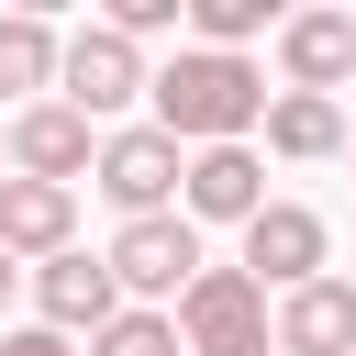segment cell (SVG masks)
<instances>
[{"instance_id":"6da1fadb","label":"cell","mask_w":356,"mask_h":356,"mask_svg":"<svg viewBox=\"0 0 356 356\" xmlns=\"http://www.w3.org/2000/svg\"><path fill=\"white\" fill-rule=\"evenodd\" d=\"M145 100H156V134H178V145L200 156V145H245V134L267 122V100H278V89H267V67H256V56L178 44V56L156 67V89H145Z\"/></svg>"},{"instance_id":"7a4b0ae2","label":"cell","mask_w":356,"mask_h":356,"mask_svg":"<svg viewBox=\"0 0 356 356\" xmlns=\"http://www.w3.org/2000/svg\"><path fill=\"white\" fill-rule=\"evenodd\" d=\"M178 345L189 356H267L278 345V312H267V289L245 267H200L178 289Z\"/></svg>"},{"instance_id":"3957f363","label":"cell","mask_w":356,"mask_h":356,"mask_svg":"<svg viewBox=\"0 0 356 356\" xmlns=\"http://www.w3.org/2000/svg\"><path fill=\"white\" fill-rule=\"evenodd\" d=\"M145 89H156V67H145L134 33H111V22H78V33H67V56H56V100H67L78 122H111V111L145 100Z\"/></svg>"},{"instance_id":"277c9868","label":"cell","mask_w":356,"mask_h":356,"mask_svg":"<svg viewBox=\"0 0 356 356\" xmlns=\"http://www.w3.org/2000/svg\"><path fill=\"white\" fill-rule=\"evenodd\" d=\"M178 178H189V145L178 134H156V122H122V134H100V200L122 211V222H145V211H178Z\"/></svg>"},{"instance_id":"5b68a950","label":"cell","mask_w":356,"mask_h":356,"mask_svg":"<svg viewBox=\"0 0 356 356\" xmlns=\"http://www.w3.org/2000/svg\"><path fill=\"white\" fill-rule=\"evenodd\" d=\"M100 256H111V278H122V289H134L145 312H167V300H178V289H189V278L211 267V256H200V222H189V211H145V222H122V234H111Z\"/></svg>"},{"instance_id":"8992f818","label":"cell","mask_w":356,"mask_h":356,"mask_svg":"<svg viewBox=\"0 0 356 356\" xmlns=\"http://www.w3.org/2000/svg\"><path fill=\"white\" fill-rule=\"evenodd\" d=\"M323 256H334V234H323V211H312V200H267V211L245 222V278H256V289H278V300H289V289H312V278H323Z\"/></svg>"},{"instance_id":"52a82bcc","label":"cell","mask_w":356,"mask_h":356,"mask_svg":"<svg viewBox=\"0 0 356 356\" xmlns=\"http://www.w3.org/2000/svg\"><path fill=\"white\" fill-rule=\"evenodd\" d=\"M89 167H100V122H78L67 100H33V111H11V178L78 189Z\"/></svg>"},{"instance_id":"ba28073f","label":"cell","mask_w":356,"mask_h":356,"mask_svg":"<svg viewBox=\"0 0 356 356\" xmlns=\"http://www.w3.org/2000/svg\"><path fill=\"white\" fill-rule=\"evenodd\" d=\"M178 211H189V222H234V234H245V222L267 211V167H256V145H200V156H189V178H178Z\"/></svg>"},{"instance_id":"9c48e42d","label":"cell","mask_w":356,"mask_h":356,"mask_svg":"<svg viewBox=\"0 0 356 356\" xmlns=\"http://www.w3.org/2000/svg\"><path fill=\"white\" fill-rule=\"evenodd\" d=\"M33 312H44V334H100L111 312H122V278H111V256H44L33 267Z\"/></svg>"},{"instance_id":"30bf717a","label":"cell","mask_w":356,"mask_h":356,"mask_svg":"<svg viewBox=\"0 0 356 356\" xmlns=\"http://www.w3.org/2000/svg\"><path fill=\"white\" fill-rule=\"evenodd\" d=\"M278 78L312 89V100H334L356 78V11H289L278 22Z\"/></svg>"},{"instance_id":"8fae6325","label":"cell","mask_w":356,"mask_h":356,"mask_svg":"<svg viewBox=\"0 0 356 356\" xmlns=\"http://www.w3.org/2000/svg\"><path fill=\"white\" fill-rule=\"evenodd\" d=\"M67 234H78V189H44V178H0V245L11 256H67Z\"/></svg>"},{"instance_id":"7c38bea8","label":"cell","mask_w":356,"mask_h":356,"mask_svg":"<svg viewBox=\"0 0 356 356\" xmlns=\"http://www.w3.org/2000/svg\"><path fill=\"white\" fill-rule=\"evenodd\" d=\"M278 356H356V289L345 278H312L278 300Z\"/></svg>"},{"instance_id":"4fadbf2b","label":"cell","mask_w":356,"mask_h":356,"mask_svg":"<svg viewBox=\"0 0 356 356\" xmlns=\"http://www.w3.org/2000/svg\"><path fill=\"white\" fill-rule=\"evenodd\" d=\"M56 56H67V33L44 22V11H0V100H56Z\"/></svg>"},{"instance_id":"5bb4252c","label":"cell","mask_w":356,"mask_h":356,"mask_svg":"<svg viewBox=\"0 0 356 356\" xmlns=\"http://www.w3.org/2000/svg\"><path fill=\"white\" fill-rule=\"evenodd\" d=\"M267 156H289V167L345 156V111H334V100H312V89H278V100H267Z\"/></svg>"},{"instance_id":"9a60e30c","label":"cell","mask_w":356,"mask_h":356,"mask_svg":"<svg viewBox=\"0 0 356 356\" xmlns=\"http://www.w3.org/2000/svg\"><path fill=\"white\" fill-rule=\"evenodd\" d=\"M89 356H189V345H178V312H145V300H122V312L89 334Z\"/></svg>"},{"instance_id":"2e32d148","label":"cell","mask_w":356,"mask_h":356,"mask_svg":"<svg viewBox=\"0 0 356 356\" xmlns=\"http://www.w3.org/2000/svg\"><path fill=\"white\" fill-rule=\"evenodd\" d=\"M267 22H289V11H267V0H189V33H200L211 56H245Z\"/></svg>"},{"instance_id":"e0dca14e","label":"cell","mask_w":356,"mask_h":356,"mask_svg":"<svg viewBox=\"0 0 356 356\" xmlns=\"http://www.w3.org/2000/svg\"><path fill=\"white\" fill-rule=\"evenodd\" d=\"M100 22H111V33H134V44H145V33H167V22H189V0H111V11H100Z\"/></svg>"},{"instance_id":"ac0fdd59","label":"cell","mask_w":356,"mask_h":356,"mask_svg":"<svg viewBox=\"0 0 356 356\" xmlns=\"http://www.w3.org/2000/svg\"><path fill=\"white\" fill-rule=\"evenodd\" d=\"M0 356H78L67 334H44V323H22V334H0Z\"/></svg>"},{"instance_id":"d6986e66","label":"cell","mask_w":356,"mask_h":356,"mask_svg":"<svg viewBox=\"0 0 356 356\" xmlns=\"http://www.w3.org/2000/svg\"><path fill=\"white\" fill-rule=\"evenodd\" d=\"M22 278H33V267H22V256H11V245H0V300H11V289H22Z\"/></svg>"},{"instance_id":"ffe728a7","label":"cell","mask_w":356,"mask_h":356,"mask_svg":"<svg viewBox=\"0 0 356 356\" xmlns=\"http://www.w3.org/2000/svg\"><path fill=\"white\" fill-rule=\"evenodd\" d=\"M0 178H11V122H0Z\"/></svg>"},{"instance_id":"44dd1931","label":"cell","mask_w":356,"mask_h":356,"mask_svg":"<svg viewBox=\"0 0 356 356\" xmlns=\"http://www.w3.org/2000/svg\"><path fill=\"white\" fill-rule=\"evenodd\" d=\"M345 156H356V134H345Z\"/></svg>"}]
</instances>
